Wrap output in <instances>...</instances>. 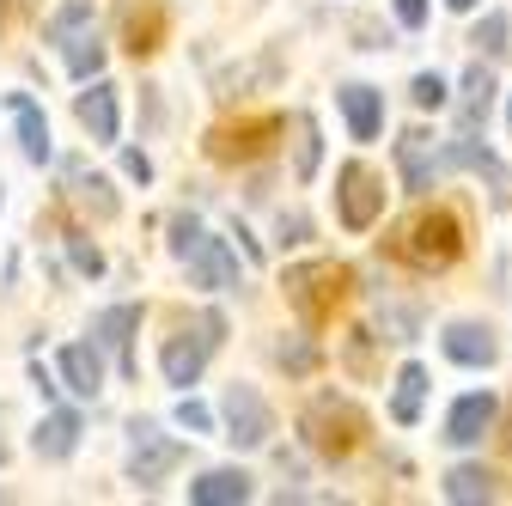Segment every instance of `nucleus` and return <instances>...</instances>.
Returning a JSON list of instances; mask_svg holds the SVG:
<instances>
[{
  "instance_id": "obj_35",
  "label": "nucleus",
  "mask_w": 512,
  "mask_h": 506,
  "mask_svg": "<svg viewBox=\"0 0 512 506\" xmlns=\"http://www.w3.org/2000/svg\"><path fill=\"white\" fill-rule=\"evenodd\" d=\"M275 360H281V366H293V372H311V360H317V354H311V348H287V342H281V348H275Z\"/></svg>"
},
{
  "instance_id": "obj_15",
  "label": "nucleus",
  "mask_w": 512,
  "mask_h": 506,
  "mask_svg": "<svg viewBox=\"0 0 512 506\" xmlns=\"http://www.w3.org/2000/svg\"><path fill=\"white\" fill-rule=\"evenodd\" d=\"M445 165H464V171H482V177L494 183V202H500V208L512 202V171H500V165H494V153H488V147H476V135L452 141V153H445Z\"/></svg>"
},
{
  "instance_id": "obj_34",
  "label": "nucleus",
  "mask_w": 512,
  "mask_h": 506,
  "mask_svg": "<svg viewBox=\"0 0 512 506\" xmlns=\"http://www.w3.org/2000/svg\"><path fill=\"white\" fill-rule=\"evenodd\" d=\"M122 171L135 177V183H147V177H153V159H147L141 147H128V153H122Z\"/></svg>"
},
{
  "instance_id": "obj_23",
  "label": "nucleus",
  "mask_w": 512,
  "mask_h": 506,
  "mask_svg": "<svg viewBox=\"0 0 512 506\" xmlns=\"http://www.w3.org/2000/svg\"><path fill=\"white\" fill-rule=\"evenodd\" d=\"M68 189H74V202H80L86 214H98V220H110V214H116V196H110V183H104L98 171H86L80 159H68Z\"/></svg>"
},
{
  "instance_id": "obj_13",
  "label": "nucleus",
  "mask_w": 512,
  "mask_h": 506,
  "mask_svg": "<svg viewBox=\"0 0 512 506\" xmlns=\"http://www.w3.org/2000/svg\"><path fill=\"white\" fill-rule=\"evenodd\" d=\"M74 116H80V129H86L92 141H116V86L92 80V92L74 98Z\"/></svg>"
},
{
  "instance_id": "obj_28",
  "label": "nucleus",
  "mask_w": 512,
  "mask_h": 506,
  "mask_svg": "<svg viewBox=\"0 0 512 506\" xmlns=\"http://www.w3.org/2000/svg\"><path fill=\"white\" fill-rule=\"evenodd\" d=\"M293 129H299V183L317 177V159H324V141H317V116H293Z\"/></svg>"
},
{
  "instance_id": "obj_19",
  "label": "nucleus",
  "mask_w": 512,
  "mask_h": 506,
  "mask_svg": "<svg viewBox=\"0 0 512 506\" xmlns=\"http://www.w3.org/2000/svg\"><path fill=\"white\" fill-rule=\"evenodd\" d=\"M189 500L196 506H238V500H250V476L244 470H208L202 482H189Z\"/></svg>"
},
{
  "instance_id": "obj_17",
  "label": "nucleus",
  "mask_w": 512,
  "mask_h": 506,
  "mask_svg": "<svg viewBox=\"0 0 512 506\" xmlns=\"http://www.w3.org/2000/svg\"><path fill=\"white\" fill-rule=\"evenodd\" d=\"M342 110H348L354 141H378V129H384V92H372V86H342Z\"/></svg>"
},
{
  "instance_id": "obj_38",
  "label": "nucleus",
  "mask_w": 512,
  "mask_h": 506,
  "mask_svg": "<svg viewBox=\"0 0 512 506\" xmlns=\"http://www.w3.org/2000/svg\"><path fill=\"white\" fill-rule=\"evenodd\" d=\"M500 446L512 452V403H506V427H500Z\"/></svg>"
},
{
  "instance_id": "obj_8",
  "label": "nucleus",
  "mask_w": 512,
  "mask_h": 506,
  "mask_svg": "<svg viewBox=\"0 0 512 506\" xmlns=\"http://www.w3.org/2000/svg\"><path fill=\"white\" fill-rule=\"evenodd\" d=\"M220 415H226V439L232 446H269V433H275V415H269V403L256 397L250 385H232L226 397H220Z\"/></svg>"
},
{
  "instance_id": "obj_9",
  "label": "nucleus",
  "mask_w": 512,
  "mask_h": 506,
  "mask_svg": "<svg viewBox=\"0 0 512 506\" xmlns=\"http://www.w3.org/2000/svg\"><path fill=\"white\" fill-rule=\"evenodd\" d=\"M116 37L128 55H153L165 43V0H116Z\"/></svg>"
},
{
  "instance_id": "obj_22",
  "label": "nucleus",
  "mask_w": 512,
  "mask_h": 506,
  "mask_svg": "<svg viewBox=\"0 0 512 506\" xmlns=\"http://www.w3.org/2000/svg\"><path fill=\"white\" fill-rule=\"evenodd\" d=\"M488 104H494V74L476 61V68L464 74V98H458V122H464V135H476L482 122H488Z\"/></svg>"
},
{
  "instance_id": "obj_4",
  "label": "nucleus",
  "mask_w": 512,
  "mask_h": 506,
  "mask_svg": "<svg viewBox=\"0 0 512 506\" xmlns=\"http://www.w3.org/2000/svg\"><path fill=\"white\" fill-rule=\"evenodd\" d=\"M220 336H226V318H220V311H202L196 330H177V336L165 342V354H159V366H165L171 385H196L202 366H208V354L220 348Z\"/></svg>"
},
{
  "instance_id": "obj_18",
  "label": "nucleus",
  "mask_w": 512,
  "mask_h": 506,
  "mask_svg": "<svg viewBox=\"0 0 512 506\" xmlns=\"http://www.w3.org/2000/svg\"><path fill=\"white\" fill-rule=\"evenodd\" d=\"M61 378H68L74 397H98L104 391V360H98V348H86V342L61 348Z\"/></svg>"
},
{
  "instance_id": "obj_36",
  "label": "nucleus",
  "mask_w": 512,
  "mask_h": 506,
  "mask_svg": "<svg viewBox=\"0 0 512 506\" xmlns=\"http://www.w3.org/2000/svg\"><path fill=\"white\" fill-rule=\"evenodd\" d=\"M397 19H403L409 31H421V25H427V0H397Z\"/></svg>"
},
{
  "instance_id": "obj_20",
  "label": "nucleus",
  "mask_w": 512,
  "mask_h": 506,
  "mask_svg": "<svg viewBox=\"0 0 512 506\" xmlns=\"http://www.w3.org/2000/svg\"><path fill=\"white\" fill-rule=\"evenodd\" d=\"M135 330H141V305H110L104 318L92 324V336L122 354V372H135V360H128V336H135Z\"/></svg>"
},
{
  "instance_id": "obj_33",
  "label": "nucleus",
  "mask_w": 512,
  "mask_h": 506,
  "mask_svg": "<svg viewBox=\"0 0 512 506\" xmlns=\"http://www.w3.org/2000/svg\"><path fill=\"white\" fill-rule=\"evenodd\" d=\"M68 257H74V269H80V275H104V257H98L86 238H68Z\"/></svg>"
},
{
  "instance_id": "obj_5",
  "label": "nucleus",
  "mask_w": 512,
  "mask_h": 506,
  "mask_svg": "<svg viewBox=\"0 0 512 506\" xmlns=\"http://www.w3.org/2000/svg\"><path fill=\"white\" fill-rule=\"evenodd\" d=\"M287 129L281 116H238V122H220V129H208V159L220 165H250L263 159L275 147V135Z\"/></svg>"
},
{
  "instance_id": "obj_6",
  "label": "nucleus",
  "mask_w": 512,
  "mask_h": 506,
  "mask_svg": "<svg viewBox=\"0 0 512 506\" xmlns=\"http://www.w3.org/2000/svg\"><path fill=\"white\" fill-rule=\"evenodd\" d=\"M336 214L348 232H366L378 214H384V183L366 171V165H342L336 171Z\"/></svg>"
},
{
  "instance_id": "obj_40",
  "label": "nucleus",
  "mask_w": 512,
  "mask_h": 506,
  "mask_svg": "<svg viewBox=\"0 0 512 506\" xmlns=\"http://www.w3.org/2000/svg\"><path fill=\"white\" fill-rule=\"evenodd\" d=\"M506 122H512V104H506Z\"/></svg>"
},
{
  "instance_id": "obj_16",
  "label": "nucleus",
  "mask_w": 512,
  "mask_h": 506,
  "mask_svg": "<svg viewBox=\"0 0 512 506\" xmlns=\"http://www.w3.org/2000/svg\"><path fill=\"white\" fill-rule=\"evenodd\" d=\"M397 165H403V183L415 189V196H421V189H433V135L427 129H409L403 141H397Z\"/></svg>"
},
{
  "instance_id": "obj_10",
  "label": "nucleus",
  "mask_w": 512,
  "mask_h": 506,
  "mask_svg": "<svg viewBox=\"0 0 512 506\" xmlns=\"http://www.w3.org/2000/svg\"><path fill=\"white\" fill-rule=\"evenodd\" d=\"M189 281L196 287H208V293H226V287H238V257L226 250V238H196V250H189Z\"/></svg>"
},
{
  "instance_id": "obj_29",
  "label": "nucleus",
  "mask_w": 512,
  "mask_h": 506,
  "mask_svg": "<svg viewBox=\"0 0 512 506\" xmlns=\"http://www.w3.org/2000/svg\"><path fill=\"white\" fill-rule=\"evenodd\" d=\"M470 43H476V49H482L488 61H500V55L512 49V43H506V19H500V13H488V19L476 25V37H470Z\"/></svg>"
},
{
  "instance_id": "obj_2",
  "label": "nucleus",
  "mask_w": 512,
  "mask_h": 506,
  "mask_svg": "<svg viewBox=\"0 0 512 506\" xmlns=\"http://www.w3.org/2000/svg\"><path fill=\"white\" fill-rule=\"evenodd\" d=\"M299 427H305V446L317 452V458H354L360 452V439H366V415L348 403V397H336V391H324V397H311L305 403V415H299Z\"/></svg>"
},
{
  "instance_id": "obj_26",
  "label": "nucleus",
  "mask_w": 512,
  "mask_h": 506,
  "mask_svg": "<svg viewBox=\"0 0 512 506\" xmlns=\"http://www.w3.org/2000/svg\"><path fill=\"white\" fill-rule=\"evenodd\" d=\"M68 74H74V80H98V74H104V43H98V25H92V31H80V37L68 43Z\"/></svg>"
},
{
  "instance_id": "obj_1",
  "label": "nucleus",
  "mask_w": 512,
  "mask_h": 506,
  "mask_svg": "<svg viewBox=\"0 0 512 506\" xmlns=\"http://www.w3.org/2000/svg\"><path fill=\"white\" fill-rule=\"evenodd\" d=\"M391 257L409 263V269H421V275L452 269V263L464 257V226H458V214H452V208H421L415 220L397 226Z\"/></svg>"
},
{
  "instance_id": "obj_24",
  "label": "nucleus",
  "mask_w": 512,
  "mask_h": 506,
  "mask_svg": "<svg viewBox=\"0 0 512 506\" xmlns=\"http://www.w3.org/2000/svg\"><path fill=\"white\" fill-rule=\"evenodd\" d=\"M500 488H494V476L482 470V464H458L452 476H445V500L452 506H476V500H494Z\"/></svg>"
},
{
  "instance_id": "obj_21",
  "label": "nucleus",
  "mask_w": 512,
  "mask_h": 506,
  "mask_svg": "<svg viewBox=\"0 0 512 506\" xmlns=\"http://www.w3.org/2000/svg\"><path fill=\"white\" fill-rule=\"evenodd\" d=\"M37 458H68L74 446H80V415H68V409H55V415H43L37 421Z\"/></svg>"
},
{
  "instance_id": "obj_12",
  "label": "nucleus",
  "mask_w": 512,
  "mask_h": 506,
  "mask_svg": "<svg viewBox=\"0 0 512 506\" xmlns=\"http://www.w3.org/2000/svg\"><path fill=\"white\" fill-rule=\"evenodd\" d=\"M445 354L458 366H494L500 360V342L488 324H445Z\"/></svg>"
},
{
  "instance_id": "obj_14",
  "label": "nucleus",
  "mask_w": 512,
  "mask_h": 506,
  "mask_svg": "<svg viewBox=\"0 0 512 506\" xmlns=\"http://www.w3.org/2000/svg\"><path fill=\"white\" fill-rule=\"evenodd\" d=\"M7 110H13V129H19L25 159H31V165H49V153H55V147H49V122H43V110H37L25 92H13V98H7Z\"/></svg>"
},
{
  "instance_id": "obj_32",
  "label": "nucleus",
  "mask_w": 512,
  "mask_h": 506,
  "mask_svg": "<svg viewBox=\"0 0 512 506\" xmlns=\"http://www.w3.org/2000/svg\"><path fill=\"white\" fill-rule=\"evenodd\" d=\"M177 421H183L189 433H208V427H214V415H208V403H196V397H183V403H177Z\"/></svg>"
},
{
  "instance_id": "obj_25",
  "label": "nucleus",
  "mask_w": 512,
  "mask_h": 506,
  "mask_svg": "<svg viewBox=\"0 0 512 506\" xmlns=\"http://www.w3.org/2000/svg\"><path fill=\"white\" fill-rule=\"evenodd\" d=\"M421 397H427V366H403L397 372V397H391V415L409 427V421H421Z\"/></svg>"
},
{
  "instance_id": "obj_39",
  "label": "nucleus",
  "mask_w": 512,
  "mask_h": 506,
  "mask_svg": "<svg viewBox=\"0 0 512 506\" xmlns=\"http://www.w3.org/2000/svg\"><path fill=\"white\" fill-rule=\"evenodd\" d=\"M445 7H452V13H470V7H476V0H445Z\"/></svg>"
},
{
  "instance_id": "obj_11",
  "label": "nucleus",
  "mask_w": 512,
  "mask_h": 506,
  "mask_svg": "<svg viewBox=\"0 0 512 506\" xmlns=\"http://www.w3.org/2000/svg\"><path fill=\"white\" fill-rule=\"evenodd\" d=\"M494 415H500V403L488 391H470V397L452 403V415H445V439H452V446H482V433L494 427Z\"/></svg>"
},
{
  "instance_id": "obj_27",
  "label": "nucleus",
  "mask_w": 512,
  "mask_h": 506,
  "mask_svg": "<svg viewBox=\"0 0 512 506\" xmlns=\"http://www.w3.org/2000/svg\"><path fill=\"white\" fill-rule=\"evenodd\" d=\"M80 31H92V0H68V7H55V19H49V43H61V49H68Z\"/></svg>"
},
{
  "instance_id": "obj_37",
  "label": "nucleus",
  "mask_w": 512,
  "mask_h": 506,
  "mask_svg": "<svg viewBox=\"0 0 512 506\" xmlns=\"http://www.w3.org/2000/svg\"><path fill=\"white\" fill-rule=\"evenodd\" d=\"M281 238L299 244V238H305V220H299V214H281Z\"/></svg>"
},
{
  "instance_id": "obj_3",
  "label": "nucleus",
  "mask_w": 512,
  "mask_h": 506,
  "mask_svg": "<svg viewBox=\"0 0 512 506\" xmlns=\"http://www.w3.org/2000/svg\"><path fill=\"white\" fill-rule=\"evenodd\" d=\"M348 287H354V275L342 263H299V269H287V305L299 311V324H311V330H324L336 318Z\"/></svg>"
},
{
  "instance_id": "obj_7",
  "label": "nucleus",
  "mask_w": 512,
  "mask_h": 506,
  "mask_svg": "<svg viewBox=\"0 0 512 506\" xmlns=\"http://www.w3.org/2000/svg\"><path fill=\"white\" fill-rule=\"evenodd\" d=\"M128 433H135V446H128V476H135L141 488H159L183 464V446H177V439H165L153 421H135Z\"/></svg>"
},
{
  "instance_id": "obj_31",
  "label": "nucleus",
  "mask_w": 512,
  "mask_h": 506,
  "mask_svg": "<svg viewBox=\"0 0 512 506\" xmlns=\"http://www.w3.org/2000/svg\"><path fill=\"white\" fill-rule=\"evenodd\" d=\"M196 238H202V226L189 220V214H177V220H171V257H189V250H196Z\"/></svg>"
},
{
  "instance_id": "obj_30",
  "label": "nucleus",
  "mask_w": 512,
  "mask_h": 506,
  "mask_svg": "<svg viewBox=\"0 0 512 506\" xmlns=\"http://www.w3.org/2000/svg\"><path fill=\"white\" fill-rule=\"evenodd\" d=\"M409 98H415V110H445V80L439 74H415L409 80Z\"/></svg>"
}]
</instances>
